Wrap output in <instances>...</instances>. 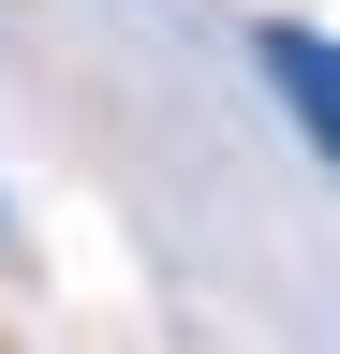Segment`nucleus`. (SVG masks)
Returning <instances> with one entry per match:
<instances>
[{
  "label": "nucleus",
  "mask_w": 340,
  "mask_h": 354,
  "mask_svg": "<svg viewBox=\"0 0 340 354\" xmlns=\"http://www.w3.org/2000/svg\"><path fill=\"white\" fill-rule=\"evenodd\" d=\"M251 59H267V88H281V118L325 148V177H340V44L325 30H296V15H267L251 30Z\"/></svg>",
  "instance_id": "f257e3e1"
}]
</instances>
